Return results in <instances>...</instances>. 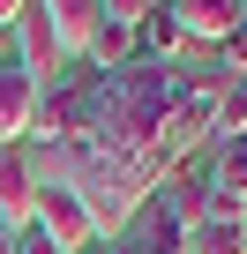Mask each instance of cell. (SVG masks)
Masks as SVG:
<instances>
[{"instance_id": "cell-10", "label": "cell", "mask_w": 247, "mask_h": 254, "mask_svg": "<svg viewBox=\"0 0 247 254\" xmlns=\"http://www.w3.org/2000/svg\"><path fill=\"white\" fill-rule=\"evenodd\" d=\"M135 53H143V60H165V67H180V53H187V30L172 23V8H150V15L135 23Z\"/></svg>"}, {"instance_id": "cell-22", "label": "cell", "mask_w": 247, "mask_h": 254, "mask_svg": "<svg viewBox=\"0 0 247 254\" xmlns=\"http://www.w3.org/2000/svg\"><path fill=\"white\" fill-rule=\"evenodd\" d=\"M150 8H172V0H150Z\"/></svg>"}, {"instance_id": "cell-1", "label": "cell", "mask_w": 247, "mask_h": 254, "mask_svg": "<svg viewBox=\"0 0 247 254\" xmlns=\"http://www.w3.org/2000/svg\"><path fill=\"white\" fill-rule=\"evenodd\" d=\"M30 232H45L60 254H75V247H97V224H90L82 194H75L60 172H45V194H38V224H30Z\"/></svg>"}, {"instance_id": "cell-5", "label": "cell", "mask_w": 247, "mask_h": 254, "mask_svg": "<svg viewBox=\"0 0 247 254\" xmlns=\"http://www.w3.org/2000/svg\"><path fill=\"white\" fill-rule=\"evenodd\" d=\"M158 209H165L180 232H195V224H210V217H217V194H210V172H202V157H187V165H172V172H165V187H158Z\"/></svg>"}, {"instance_id": "cell-11", "label": "cell", "mask_w": 247, "mask_h": 254, "mask_svg": "<svg viewBox=\"0 0 247 254\" xmlns=\"http://www.w3.org/2000/svg\"><path fill=\"white\" fill-rule=\"evenodd\" d=\"M120 239H128L135 254H187V239H180V224H172V217H165L158 202H150V209H143V217H135L128 232H120Z\"/></svg>"}, {"instance_id": "cell-14", "label": "cell", "mask_w": 247, "mask_h": 254, "mask_svg": "<svg viewBox=\"0 0 247 254\" xmlns=\"http://www.w3.org/2000/svg\"><path fill=\"white\" fill-rule=\"evenodd\" d=\"M217 75H225V82H247V23L217 45Z\"/></svg>"}, {"instance_id": "cell-13", "label": "cell", "mask_w": 247, "mask_h": 254, "mask_svg": "<svg viewBox=\"0 0 247 254\" xmlns=\"http://www.w3.org/2000/svg\"><path fill=\"white\" fill-rule=\"evenodd\" d=\"M187 239V254H247V239H240V217L232 209H217L210 224H195V232H180Z\"/></svg>"}, {"instance_id": "cell-19", "label": "cell", "mask_w": 247, "mask_h": 254, "mask_svg": "<svg viewBox=\"0 0 247 254\" xmlns=\"http://www.w3.org/2000/svg\"><path fill=\"white\" fill-rule=\"evenodd\" d=\"M105 254H135V247H128V239H112V247H105Z\"/></svg>"}, {"instance_id": "cell-21", "label": "cell", "mask_w": 247, "mask_h": 254, "mask_svg": "<svg viewBox=\"0 0 247 254\" xmlns=\"http://www.w3.org/2000/svg\"><path fill=\"white\" fill-rule=\"evenodd\" d=\"M240 239H247V209H240Z\"/></svg>"}, {"instance_id": "cell-15", "label": "cell", "mask_w": 247, "mask_h": 254, "mask_svg": "<svg viewBox=\"0 0 247 254\" xmlns=\"http://www.w3.org/2000/svg\"><path fill=\"white\" fill-rule=\"evenodd\" d=\"M105 8V23H120V30H135L143 15H150V0H97Z\"/></svg>"}, {"instance_id": "cell-23", "label": "cell", "mask_w": 247, "mask_h": 254, "mask_svg": "<svg viewBox=\"0 0 247 254\" xmlns=\"http://www.w3.org/2000/svg\"><path fill=\"white\" fill-rule=\"evenodd\" d=\"M0 60H8V38H0Z\"/></svg>"}, {"instance_id": "cell-6", "label": "cell", "mask_w": 247, "mask_h": 254, "mask_svg": "<svg viewBox=\"0 0 247 254\" xmlns=\"http://www.w3.org/2000/svg\"><path fill=\"white\" fill-rule=\"evenodd\" d=\"M15 60H23V67H30V75H38L45 90L60 82V67H75V60L60 53V38H53V23L38 15V0H30V15L15 23Z\"/></svg>"}, {"instance_id": "cell-7", "label": "cell", "mask_w": 247, "mask_h": 254, "mask_svg": "<svg viewBox=\"0 0 247 254\" xmlns=\"http://www.w3.org/2000/svg\"><path fill=\"white\" fill-rule=\"evenodd\" d=\"M202 172H210V194H217V209H247V135L240 142H210L202 150Z\"/></svg>"}, {"instance_id": "cell-4", "label": "cell", "mask_w": 247, "mask_h": 254, "mask_svg": "<svg viewBox=\"0 0 247 254\" xmlns=\"http://www.w3.org/2000/svg\"><path fill=\"white\" fill-rule=\"evenodd\" d=\"M38 97H45V82L8 53V60H0V150H15L30 127H38Z\"/></svg>"}, {"instance_id": "cell-3", "label": "cell", "mask_w": 247, "mask_h": 254, "mask_svg": "<svg viewBox=\"0 0 247 254\" xmlns=\"http://www.w3.org/2000/svg\"><path fill=\"white\" fill-rule=\"evenodd\" d=\"M38 194H45V172H38V150H0V224L8 232H30L38 224Z\"/></svg>"}, {"instance_id": "cell-16", "label": "cell", "mask_w": 247, "mask_h": 254, "mask_svg": "<svg viewBox=\"0 0 247 254\" xmlns=\"http://www.w3.org/2000/svg\"><path fill=\"white\" fill-rule=\"evenodd\" d=\"M23 15H30V0H0V38H8V30H15Z\"/></svg>"}, {"instance_id": "cell-18", "label": "cell", "mask_w": 247, "mask_h": 254, "mask_svg": "<svg viewBox=\"0 0 247 254\" xmlns=\"http://www.w3.org/2000/svg\"><path fill=\"white\" fill-rule=\"evenodd\" d=\"M15 239H23V232H8V224H0V254H15Z\"/></svg>"}, {"instance_id": "cell-2", "label": "cell", "mask_w": 247, "mask_h": 254, "mask_svg": "<svg viewBox=\"0 0 247 254\" xmlns=\"http://www.w3.org/2000/svg\"><path fill=\"white\" fill-rule=\"evenodd\" d=\"M30 142L45 157H68L82 142V75H60L45 97H38V127H30Z\"/></svg>"}, {"instance_id": "cell-12", "label": "cell", "mask_w": 247, "mask_h": 254, "mask_svg": "<svg viewBox=\"0 0 247 254\" xmlns=\"http://www.w3.org/2000/svg\"><path fill=\"white\" fill-rule=\"evenodd\" d=\"M128 60H135V30H120V23H97V38L82 45V67H90V75H120Z\"/></svg>"}, {"instance_id": "cell-17", "label": "cell", "mask_w": 247, "mask_h": 254, "mask_svg": "<svg viewBox=\"0 0 247 254\" xmlns=\"http://www.w3.org/2000/svg\"><path fill=\"white\" fill-rule=\"evenodd\" d=\"M15 254H60V247H53L45 232H23V239H15Z\"/></svg>"}, {"instance_id": "cell-20", "label": "cell", "mask_w": 247, "mask_h": 254, "mask_svg": "<svg viewBox=\"0 0 247 254\" xmlns=\"http://www.w3.org/2000/svg\"><path fill=\"white\" fill-rule=\"evenodd\" d=\"M75 254H105V239H97V247H75Z\"/></svg>"}, {"instance_id": "cell-8", "label": "cell", "mask_w": 247, "mask_h": 254, "mask_svg": "<svg viewBox=\"0 0 247 254\" xmlns=\"http://www.w3.org/2000/svg\"><path fill=\"white\" fill-rule=\"evenodd\" d=\"M172 23L187 30V45H225L240 30V0H172Z\"/></svg>"}, {"instance_id": "cell-24", "label": "cell", "mask_w": 247, "mask_h": 254, "mask_svg": "<svg viewBox=\"0 0 247 254\" xmlns=\"http://www.w3.org/2000/svg\"><path fill=\"white\" fill-rule=\"evenodd\" d=\"M240 23H247V0H240Z\"/></svg>"}, {"instance_id": "cell-9", "label": "cell", "mask_w": 247, "mask_h": 254, "mask_svg": "<svg viewBox=\"0 0 247 254\" xmlns=\"http://www.w3.org/2000/svg\"><path fill=\"white\" fill-rule=\"evenodd\" d=\"M38 15L53 23V38H60V53H68V60H82V45H90V38H97V23H105L97 0H38Z\"/></svg>"}]
</instances>
